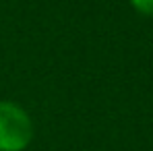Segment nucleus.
<instances>
[{
	"label": "nucleus",
	"mask_w": 153,
	"mask_h": 151,
	"mask_svg": "<svg viewBox=\"0 0 153 151\" xmlns=\"http://www.w3.org/2000/svg\"><path fill=\"white\" fill-rule=\"evenodd\" d=\"M31 141V116L13 101H0V151H25Z\"/></svg>",
	"instance_id": "1"
},
{
	"label": "nucleus",
	"mask_w": 153,
	"mask_h": 151,
	"mask_svg": "<svg viewBox=\"0 0 153 151\" xmlns=\"http://www.w3.org/2000/svg\"><path fill=\"white\" fill-rule=\"evenodd\" d=\"M130 2V6L139 13V15H143V17H153V0H128Z\"/></svg>",
	"instance_id": "2"
}]
</instances>
